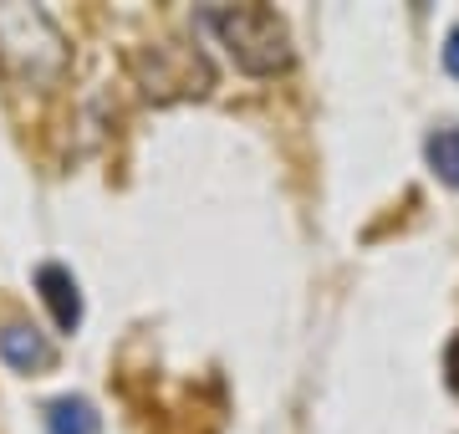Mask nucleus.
<instances>
[{
	"label": "nucleus",
	"instance_id": "2",
	"mask_svg": "<svg viewBox=\"0 0 459 434\" xmlns=\"http://www.w3.org/2000/svg\"><path fill=\"white\" fill-rule=\"evenodd\" d=\"M0 67L11 72L21 87H56L72 67V47L56 31V21L41 5L5 0L0 5Z\"/></svg>",
	"mask_w": 459,
	"mask_h": 434
},
{
	"label": "nucleus",
	"instance_id": "1",
	"mask_svg": "<svg viewBox=\"0 0 459 434\" xmlns=\"http://www.w3.org/2000/svg\"><path fill=\"white\" fill-rule=\"evenodd\" d=\"M199 26L230 51V62L246 77H276L291 67V31L271 5H204Z\"/></svg>",
	"mask_w": 459,
	"mask_h": 434
},
{
	"label": "nucleus",
	"instance_id": "9",
	"mask_svg": "<svg viewBox=\"0 0 459 434\" xmlns=\"http://www.w3.org/2000/svg\"><path fill=\"white\" fill-rule=\"evenodd\" d=\"M444 72H449V77H459V26L444 36Z\"/></svg>",
	"mask_w": 459,
	"mask_h": 434
},
{
	"label": "nucleus",
	"instance_id": "6",
	"mask_svg": "<svg viewBox=\"0 0 459 434\" xmlns=\"http://www.w3.org/2000/svg\"><path fill=\"white\" fill-rule=\"evenodd\" d=\"M41 424L47 434H102V414L92 409V399L82 394H62L41 409Z\"/></svg>",
	"mask_w": 459,
	"mask_h": 434
},
{
	"label": "nucleus",
	"instance_id": "7",
	"mask_svg": "<svg viewBox=\"0 0 459 434\" xmlns=\"http://www.w3.org/2000/svg\"><path fill=\"white\" fill-rule=\"evenodd\" d=\"M424 159L434 169V179L459 189V123H444V128H434L424 138Z\"/></svg>",
	"mask_w": 459,
	"mask_h": 434
},
{
	"label": "nucleus",
	"instance_id": "3",
	"mask_svg": "<svg viewBox=\"0 0 459 434\" xmlns=\"http://www.w3.org/2000/svg\"><path fill=\"white\" fill-rule=\"evenodd\" d=\"M133 72H138V87L143 98L153 102H179V98H204L214 87V67L199 47H184V41H153L133 56Z\"/></svg>",
	"mask_w": 459,
	"mask_h": 434
},
{
	"label": "nucleus",
	"instance_id": "5",
	"mask_svg": "<svg viewBox=\"0 0 459 434\" xmlns=\"http://www.w3.org/2000/svg\"><path fill=\"white\" fill-rule=\"evenodd\" d=\"M36 291H41V307L51 312L56 333H77L82 327V286H77V276L62 261H41L36 266Z\"/></svg>",
	"mask_w": 459,
	"mask_h": 434
},
{
	"label": "nucleus",
	"instance_id": "8",
	"mask_svg": "<svg viewBox=\"0 0 459 434\" xmlns=\"http://www.w3.org/2000/svg\"><path fill=\"white\" fill-rule=\"evenodd\" d=\"M444 384H449V394L459 399V337L444 348Z\"/></svg>",
	"mask_w": 459,
	"mask_h": 434
},
{
	"label": "nucleus",
	"instance_id": "4",
	"mask_svg": "<svg viewBox=\"0 0 459 434\" xmlns=\"http://www.w3.org/2000/svg\"><path fill=\"white\" fill-rule=\"evenodd\" d=\"M0 358H5L11 373L36 378V373H51L56 368V343L41 327H31V322H5L0 327Z\"/></svg>",
	"mask_w": 459,
	"mask_h": 434
}]
</instances>
